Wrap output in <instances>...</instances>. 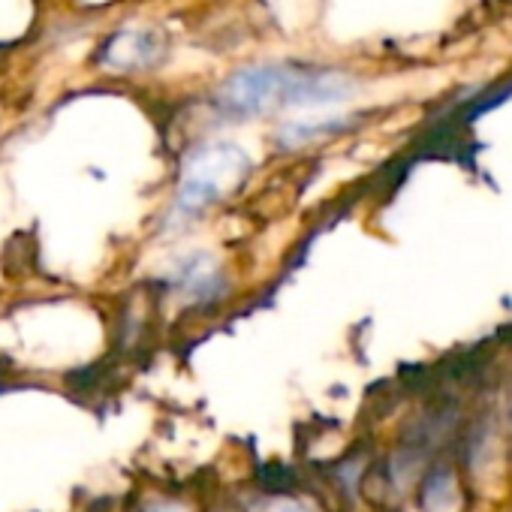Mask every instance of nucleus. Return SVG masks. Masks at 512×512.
<instances>
[{
    "label": "nucleus",
    "instance_id": "nucleus-6",
    "mask_svg": "<svg viewBox=\"0 0 512 512\" xmlns=\"http://www.w3.org/2000/svg\"><path fill=\"white\" fill-rule=\"evenodd\" d=\"M455 500V482L446 467H434L422 482V506L425 512H449Z\"/></svg>",
    "mask_w": 512,
    "mask_h": 512
},
{
    "label": "nucleus",
    "instance_id": "nucleus-5",
    "mask_svg": "<svg viewBox=\"0 0 512 512\" xmlns=\"http://www.w3.org/2000/svg\"><path fill=\"white\" fill-rule=\"evenodd\" d=\"M353 115H320V118H302V121H287L278 130V145L293 151V148H305L323 139H332L344 130L353 127Z\"/></svg>",
    "mask_w": 512,
    "mask_h": 512
},
{
    "label": "nucleus",
    "instance_id": "nucleus-2",
    "mask_svg": "<svg viewBox=\"0 0 512 512\" xmlns=\"http://www.w3.org/2000/svg\"><path fill=\"white\" fill-rule=\"evenodd\" d=\"M250 172V157L235 142H205L196 145L178 175V190L172 202V223H193L208 208L223 202L229 193H235Z\"/></svg>",
    "mask_w": 512,
    "mask_h": 512
},
{
    "label": "nucleus",
    "instance_id": "nucleus-4",
    "mask_svg": "<svg viewBox=\"0 0 512 512\" xmlns=\"http://www.w3.org/2000/svg\"><path fill=\"white\" fill-rule=\"evenodd\" d=\"M166 55V40L160 31H118L112 34L97 61L106 67V70H115V73H142V70H154Z\"/></svg>",
    "mask_w": 512,
    "mask_h": 512
},
{
    "label": "nucleus",
    "instance_id": "nucleus-3",
    "mask_svg": "<svg viewBox=\"0 0 512 512\" xmlns=\"http://www.w3.org/2000/svg\"><path fill=\"white\" fill-rule=\"evenodd\" d=\"M163 290L175 296L178 302L205 308V305L220 302V296L226 293V275L211 253L193 250V253L178 256L163 272Z\"/></svg>",
    "mask_w": 512,
    "mask_h": 512
},
{
    "label": "nucleus",
    "instance_id": "nucleus-1",
    "mask_svg": "<svg viewBox=\"0 0 512 512\" xmlns=\"http://www.w3.org/2000/svg\"><path fill=\"white\" fill-rule=\"evenodd\" d=\"M356 91L359 82L338 67L266 61L241 67L226 76L217 85L211 106L226 121H250L284 109H332L356 97Z\"/></svg>",
    "mask_w": 512,
    "mask_h": 512
},
{
    "label": "nucleus",
    "instance_id": "nucleus-7",
    "mask_svg": "<svg viewBox=\"0 0 512 512\" xmlns=\"http://www.w3.org/2000/svg\"><path fill=\"white\" fill-rule=\"evenodd\" d=\"M269 512H302V509L296 503H281V506H272Z\"/></svg>",
    "mask_w": 512,
    "mask_h": 512
}]
</instances>
